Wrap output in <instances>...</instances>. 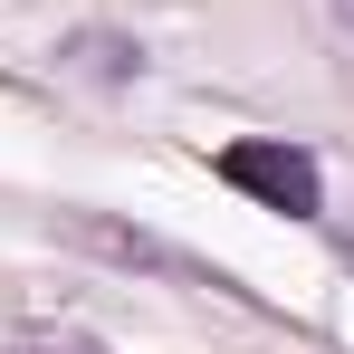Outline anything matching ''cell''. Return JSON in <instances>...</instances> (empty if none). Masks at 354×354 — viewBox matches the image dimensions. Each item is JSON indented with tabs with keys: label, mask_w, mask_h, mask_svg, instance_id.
Returning a JSON list of instances; mask_svg holds the SVG:
<instances>
[{
	"label": "cell",
	"mask_w": 354,
	"mask_h": 354,
	"mask_svg": "<svg viewBox=\"0 0 354 354\" xmlns=\"http://www.w3.org/2000/svg\"><path fill=\"white\" fill-rule=\"evenodd\" d=\"M221 182L249 192V201H268V211H288V221H316L326 211V173H316V153L306 144H278V134H249L221 153Z\"/></svg>",
	"instance_id": "1"
},
{
	"label": "cell",
	"mask_w": 354,
	"mask_h": 354,
	"mask_svg": "<svg viewBox=\"0 0 354 354\" xmlns=\"http://www.w3.org/2000/svg\"><path fill=\"white\" fill-rule=\"evenodd\" d=\"M335 19H345V29H354V0H335Z\"/></svg>",
	"instance_id": "4"
},
{
	"label": "cell",
	"mask_w": 354,
	"mask_h": 354,
	"mask_svg": "<svg viewBox=\"0 0 354 354\" xmlns=\"http://www.w3.org/2000/svg\"><path fill=\"white\" fill-rule=\"evenodd\" d=\"M0 354H106L96 335H77V326H19Z\"/></svg>",
	"instance_id": "3"
},
{
	"label": "cell",
	"mask_w": 354,
	"mask_h": 354,
	"mask_svg": "<svg viewBox=\"0 0 354 354\" xmlns=\"http://www.w3.org/2000/svg\"><path fill=\"white\" fill-rule=\"evenodd\" d=\"M77 58L96 67V77H134V67H144V48H134V39H115V29H86V39H77Z\"/></svg>",
	"instance_id": "2"
}]
</instances>
